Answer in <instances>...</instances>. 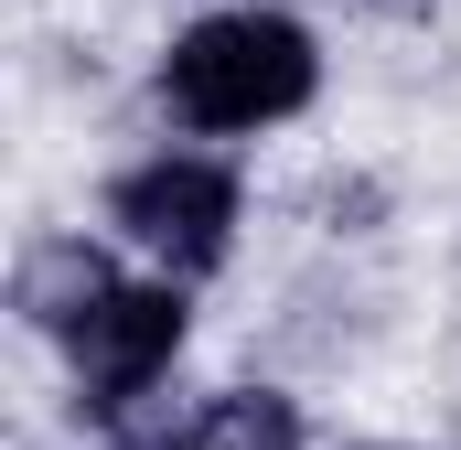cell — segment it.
Instances as JSON below:
<instances>
[{
	"instance_id": "cell-1",
	"label": "cell",
	"mask_w": 461,
	"mask_h": 450,
	"mask_svg": "<svg viewBox=\"0 0 461 450\" xmlns=\"http://www.w3.org/2000/svg\"><path fill=\"white\" fill-rule=\"evenodd\" d=\"M312 76H322V54H312V32L279 22V11H215V22H194V32L172 43V65H161L172 108L194 118V129L290 118L312 97Z\"/></svg>"
},
{
	"instance_id": "cell-2",
	"label": "cell",
	"mask_w": 461,
	"mask_h": 450,
	"mask_svg": "<svg viewBox=\"0 0 461 450\" xmlns=\"http://www.w3.org/2000/svg\"><path fill=\"white\" fill-rule=\"evenodd\" d=\"M108 215L150 257H172V268H215L226 257V225H236V183L215 161H150V172H129L108 194Z\"/></svg>"
},
{
	"instance_id": "cell-3",
	"label": "cell",
	"mask_w": 461,
	"mask_h": 450,
	"mask_svg": "<svg viewBox=\"0 0 461 450\" xmlns=\"http://www.w3.org/2000/svg\"><path fill=\"white\" fill-rule=\"evenodd\" d=\"M65 343H76V364H86L97 397L108 386H140V375H161L183 354V290H108Z\"/></svg>"
},
{
	"instance_id": "cell-4",
	"label": "cell",
	"mask_w": 461,
	"mask_h": 450,
	"mask_svg": "<svg viewBox=\"0 0 461 450\" xmlns=\"http://www.w3.org/2000/svg\"><path fill=\"white\" fill-rule=\"evenodd\" d=\"M108 290H118V279H108V257H97L86 236H54V247H32V257H22V311H32L43 333H76Z\"/></svg>"
},
{
	"instance_id": "cell-5",
	"label": "cell",
	"mask_w": 461,
	"mask_h": 450,
	"mask_svg": "<svg viewBox=\"0 0 461 450\" xmlns=\"http://www.w3.org/2000/svg\"><path fill=\"white\" fill-rule=\"evenodd\" d=\"M97 429H108V450H215V408H183V397H161V375H140V386L97 397Z\"/></svg>"
},
{
	"instance_id": "cell-6",
	"label": "cell",
	"mask_w": 461,
	"mask_h": 450,
	"mask_svg": "<svg viewBox=\"0 0 461 450\" xmlns=\"http://www.w3.org/2000/svg\"><path fill=\"white\" fill-rule=\"evenodd\" d=\"M215 450H301V418H290V397H215Z\"/></svg>"
}]
</instances>
